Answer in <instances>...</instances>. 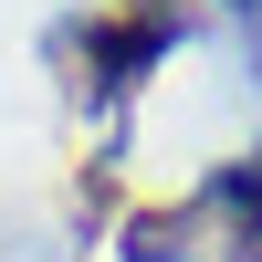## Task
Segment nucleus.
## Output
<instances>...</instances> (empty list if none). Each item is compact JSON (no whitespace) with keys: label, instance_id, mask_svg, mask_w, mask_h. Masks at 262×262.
Segmentation results:
<instances>
[{"label":"nucleus","instance_id":"1","mask_svg":"<svg viewBox=\"0 0 262 262\" xmlns=\"http://www.w3.org/2000/svg\"><path fill=\"white\" fill-rule=\"evenodd\" d=\"M168 42H179V0H137V11H116V21H95V32H84V74H95L105 95H126Z\"/></svg>","mask_w":262,"mask_h":262}]
</instances>
